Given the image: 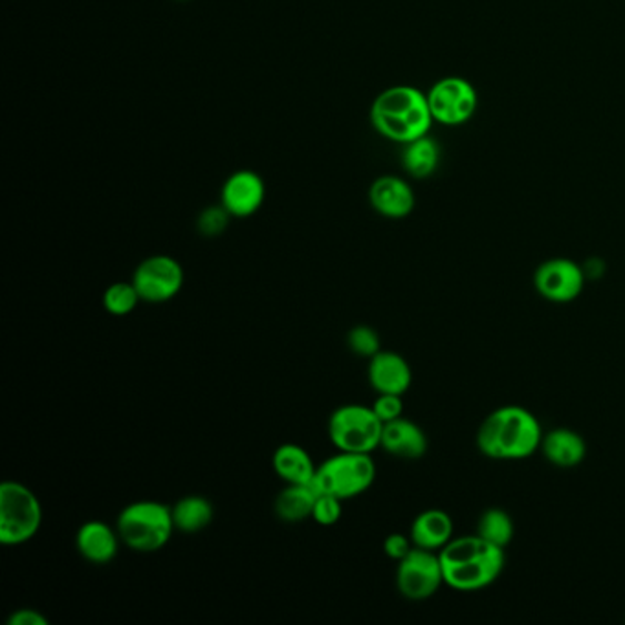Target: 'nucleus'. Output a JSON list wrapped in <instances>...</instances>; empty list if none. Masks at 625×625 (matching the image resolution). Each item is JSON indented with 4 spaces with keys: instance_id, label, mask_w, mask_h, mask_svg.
I'll return each mask as SVG.
<instances>
[{
    "instance_id": "nucleus-12",
    "label": "nucleus",
    "mask_w": 625,
    "mask_h": 625,
    "mask_svg": "<svg viewBox=\"0 0 625 625\" xmlns=\"http://www.w3.org/2000/svg\"><path fill=\"white\" fill-rule=\"evenodd\" d=\"M264 199H266V184L263 177L250 169L235 171L222 185L221 204L235 219L255 215L263 208Z\"/></svg>"
},
{
    "instance_id": "nucleus-22",
    "label": "nucleus",
    "mask_w": 625,
    "mask_h": 625,
    "mask_svg": "<svg viewBox=\"0 0 625 625\" xmlns=\"http://www.w3.org/2000/svg\"><path fill=\"white\" fill-rule=\"evenodd\" d=\"M174 528L184 534H196L211 525L215 510L202 495H185L171 506Z\"/></svg>"
},
{
    "instance_id": "nucleus-8",
    "label": "nucleus",
    "mask_w": 625,
    "mask_h": 625,
    "mask_svg": "<svg viewBox=\"0 0 625 625\" xmlns=\"http://www.w3.org/2000/svg\"><path fill=\"white\" fill-rule=\"evenodd\" d=\"M426 95L431 117L441 125H464L477 112V90L468 79L458 75L438 79Z\"/></svg>"
},
{
    "instance_id": "nucleus-6",
    "label": "nucleus",
    "mask_w": 625,
    "mask_h": 625,
    "mask_svg": "<svg viewBox=\"0 0 625 625\" xmlns=\"http://www.w3.org/2000/svg\"><path fill=\"white\" fill-rule=\"evenodd\" d=\"M376 478V464L371 453L337 452L317 466L314 486L317 494L337 500H354L365 494Z\"/></svg>"
},
{
    "instance_id": "nucleus-2",
    "label": "nucleus",
    "mask_w": 625,
    "mask_h": 625,
    "mask_svg": "<svg viewBox=\"0 0 625 625\" xmlns=\"http://www.w3.org/2000/svg\"><path fill=\"white\" fill-rule=\"evenodd\" d=\"M444 584L455 591L473 593L490 587L505 571V548L495 547L478 534L453 537L438 551Z\"/></svg>"
},
{
    "instance_id": "nucleus-5",
    "label": "nucleus",
    "mask_w": 625,
    "mask_h": 625,
    "mask_svg": "<svg viewBox=\"0 0 625 625\" xmlns=\"http://www.w3.org/2000/svg\"><path fill=\"white\" fill-rule=\"evenodd\" d=\"M42 525V505L32 488L19 481L0 484V543L21 547L38 536Z\"/></svg>"
},
{
    "instance_id": "nucleus-17",
    "label": "nucleus",
    "mask_w": 625,
    "mask_h": 625,
    "mask_svg": "<svg viewBox=\"0 0 625 625\" xmlns=\"http://www.w3.org/2000/svg\"><path fill=\"white\" fill-rule=\"evenodd\" d=\"M543 455L548 463L557 468H576L584 463L587 455V444L584 436L578 431L568 427H556V430L543 433L542 446Z\"/></svg>"
},
{
    "instance_id": "nucleus-13",
    "label": "nucleus",
    "mask_w": 625,
    "mask_h": 625,
    "mask_svg": "<svg viewBox=\"0 0 625 625\" xmlns=\"http://www.w3.org/2000/svg\"><path fill=\"white\" fill-rule=\"evenodd\" d=\"M369 202L379 215L399 221L410 216L415 210V191L404 179L394 174H384L371 184Z\"/></svg>"
},
{
    "instance_id": "nucleus-9",
    "label": "nucleus",
    "mask_w": 625,
    "mask_h": 625,
    "mask_svg": "<svg viewBox=\"0 0 625 625\" xmlns=\"http://www.w3.org/2000/svg\"><path fill=\"white\" fill-rule=\"evenodd\" d=\"M444 584L438 552L413 547V551L400 560L396 567V587L405 599L424 602L435 596Z\"/></svg>"
},
{
    "instance_id": "nucleus-15",
    "label": "nucleus",
    "mask_w": 625,
    "mask_h": 625,
    "mask_svg": "<svg viewBox=\"0 0 625 625\" xmlns=\"http://www.w3.org/2000/svg\"><path fill=\"white\" fill-rule=\"evenodd\" d=\"M121 537L118 528L107 525L105 521L90 520L79 526L75 534V548L84 562L107 565L117 560Z\"/></svg>"
},
{
    "instance_id": "nucleus-14",
    "label": "nucleus",
    "mask_w": 625,
    "mask_h": 625,
    "mask_svg": "<svg viewBox=\"0 0 625 625\" xmlns=\"http://www.w3.org/2000/svg\"><path fill=\"white\" fill-rule=\"evenodd\" d=\"M369 384L376 393L402 394L404 396L413 384V371L402 354L380 351L369 360Z\"/></svg>"
},
{
    "instance_id": "nucleus-7",
    "label": "nucleus",
    "mask_w": 625,
    "mask_h": 625,
    "mask_svg": "<svg viewBox=\"0 0 625 625\" xmlns=\"http://www.w3.org/2000/svg\"><path fill=\"white\" fill-rule=\"evenodd\" d=\"M384 422L373 407L363 404H345L329 419V438L337 452L371 453L382 444Z\"/></svg>"
},
{
    "instance_id": "nucleus-4",
    "label": "nucleus",
    "mask_w": 625,
    "mask_h": 625,
    "mask_svg": "<svg viewBox=\"0 0 625 625\" xmlns=\"http://www.w3.org/2000/svg\"><path fill=\"white\" fill-rule=\"evenodd\" d=\"M117 528L121 543L140 554L162 551L177 531L171 506L148 500L123 506L118 515Z\"/></svg>"
},
{
    "instance_id": "nucleus-30",
    "label": "nucleus",
    "mask_w": 625,
    "mask_h": 625,
    "mask_svg": "<svg viewBox=\"0 0 625 625\" xmlns=\"http://www.w3.org/2000/svg\"><path fill=\"white\" fill-rule=\"evenodd\" d=\"M47 616L42 615L41 611L38 609H16L11 613L10 618H8V625H48Z\"/></svg>"
},
{
    "instance_id": "nucleus-19",
    "label": "nucleus",
    "mask_w": 625,
    "mask_h": 625,
    "mask_svg": "<svg viewBox=\"0 0 625 625\" xmlns=\"http://www.w3.org/2000/svg\"><path fill=\"white\" fill-rule=\"evenodd\" d=\"M272 468L279 478L286 484H312L314 483L317 464L314 463L311 453L300 444H281L272 457Z\"/></svg>"
},
{
    "instance_id": "nucleus-16",
    "label": "nucleus",
    "mask_w": 625,
    "mask_h": 625,
    "mask_svg": "<svg viewBox=\"0 0 625 625\" xmlns=\"http://www.w3.org/2000/svg\"><path fill=\"white\" fill-rule=\"evenodd\" d=\"M380 447L393 457L415 461L426 455L427 436L419 424L400 416L396 421L384 424Z\"/></svg>"
},
{
    "instance_id": "nucleus-27",
    "label": "nucleus",
    "mask_w": 625,
    "mask_h": 625,
    "mask_svg": "<svg viewBox=\"0 0 625 625\" xmlns=\"http://www.w3.org/2000/svg\"><path fill=\"white\" fill-rule=\"evenodd\" d=\"M342 505L343 501L337 500L334 495L317 494L311 520H314L321 526H334L342 520Z\"/></svg>"
},
{
    "instance_id": "nucleus-28",
    "label": "nucleus",
    "mask_w": 625,
    "mask_h": 625,
    "mask_svg": "<svg viewBox=\"0 0 625 625\" xmlns=\"http://www.w3.org/2000/svg\"><path fill=\"white\" fill-rule=\"evenodd\" d=\"M371 407H373L374 413L384 424L404 416L402 394L380 393Z\"/></svg>"
},
{
    "instance_id": "nucleus-26",
    "label": "nucleus",
    "mask_w": 625,
    "mask_h": 625,
    "mask_svg": "<svg viewBox=\"0 0 625 625\" xmlns=\"http://www.w3.org/2000/svg\"><path fill=\"white\" fill-rule=\"evenodd\" d=\"M230 219H233V216L228 213L224 205H210L200 213L196 228H199L200 235L219 236L226 232Z\"/></svg>"
},
{
    "instance_id": "nucleus-31",
    "label": "nucleus",
    "mask_w": 625,
    "mask_h": 625,
    "mask_svg": "<svg viewBox=\"0 0 625 625\" xmlns=\"http://www.w3.org/2000/svg\"><path fill=\"white\" fill-rule=\"evenodd\" d=\"M179 2H188V0H179Z\"/></svg>"
},
{
    "instance_id": "nucleus-18",
    "label": "nucleus",
    "mask_w": 625,
    "mask_h": 625,
    "mask_svg": "<svg viewBox=\"0 0 625 625\" xmlns=\"http://www.w3.org/2000/svg\"><path fill=\"white\" fill-rule=\"evenodd\" d=\"M410 537L415 547L442 551L453 540L452 515L441 508L424 510L411 523Z\"/></svg>"
},
{
    "instance_id": "nucleus-23",
    "label": "nucleus",
    "mask_w": 625,
    "mask_h": 625,
    "mask_svg": "<svg viewBox=\"0 0 625 625\" xmlns=\"http://www.w3.org/2000/svg\"><path fill=\"white\" fill-rule=\"evenodd\" d=\"M478 536L492 543L495 547H508L512 540H514L515 528L514 521L510 517L508 512L503 508H488L484 510L477 521Z\"/></svg>"
},
{
    "instance_id": "nucleus-11",
    "label": "nucleus",
    "mask_w": 625,
    "mask_h": 625,
    "mask_svg": "<svg viewBox=\"0 0 625 625\" xmlns=\"http://www.w3.org/2000/svg\"><path fill=\"white\" fill-rule=\"evenodd\" d=\"M585 274L571 259H548L534 272V289L551 303H571L584 292Z\"/></svg>"
},
{
    "instance_id": "nucleus-3",
    "label": "nucleus",
    "mask_w": 625,
    "mask_h": 625,
    "mask_svg": "<svg viewBox=\"0 0 625 625\" xmlns=\"http://www.w3.org/2000/svg\"><path fill=\"white\" fill-rule=\"evenodd\" d=\"M371 123L391 142L410 143L426 137L433 125L427 95L411 84L390 87L373 101Z\"/></svg>"
},
{
    "instance_id": "nucleus-1",
    "label": "nucleus",
    "mask_w": 625,
    "mask_h": 625,
    "mask_svg": "<svg viewBox=\"0 0 625 625\" xmlns=\"http://www.w3.org/2000/svg\"><path fill=\"white\" fill-rule=\"evenodd\" d=\"M543 427L537 416L521 405L492 411L477 431L478 452L494 461H523L540 450Z\"/></svg>"
},
{
    "instance_id": "nucleus-20",
    "label": "nucleus",
    "mask_w": 625,
    "mask_h": 625,
    "mask_svg": "<svg viewBox=\"0 0 625 625\" xmlns=\"http://www.w3.org/2000/svg\"><path fill=\"white\" fill-rule=\"evenodd\" d=\"M317 492L312 484H286L278 497L274 510L284 523H301L312 517Z\"/></svg>"
},
{
    "instance_id": "nucleus-10",
    "label": "nucleus",
    "mask_w": 625,
    "mask_h": 625,
    "mask_svg": "<svg viewBox=\"0 0 625 625\" xmlns=\"http://www.w3.org/2000/svg\"><path fill=\"white\" fill-rule=\"evenodd\" d=\"M131 281L142 301L160 305L180 294L184 286V269L171 255H151L138 264Z\"/></svg>"
},
{
    "instance_id": "nucleus-25",
    "label": "nucleus",
    "mask_w": 625,
    "mask_h": 625,
    "mask_svg": "<svg viewBox=\"0 0 625 625\" xmlns=\"http://www.w3.org/2000/svg\"><path fill=\"white\" fill-rule=\"evenodd\" d=\"M347 347L360 357H371L382 351V340L379 332L373 326L356 325L352 326L347 334Z\"/></svg>"
},
{
    "instance_id": "nucleus-21",
    "label": "nucleus",
    "mask_w": 625,
    "mask_h": 625,
    "mask_svg": "<svg viewBox=\"0 0 625 625\" xmlns=\"http://www.w3.org/2000/svg\"><path fill=\"white\" fill-rule=\"evenodd\" d=\"M441 163V148L433 138H416L413 142L404 143L402 165L405 173L416 180L430 179Z\"/></svg>"
},
{
    "instance_id": "nucleus-29",
    "label": "nucleus",
    "mask_w": 625,
    "mask_h": 625,
    "mask_svg": "<svg viewBox=\"0 0 625 625\" xmlns=\"http://www.w3.org/2000/svg\"><path fill=\"white\" fill-rule=\"evenodd\" d=\"M413 542H411L410 536H404V534H399V532H394V534H390V536L385 537L384 542V552L387 554V557L394 560V562L399 563L400 560H404L411 551H413Z\"/></svg>"
},
{
    "instance_id": "nucleus-24",
    "label": "nucleus",
    "mask_w": 625,
    "mask_h": 625,
    "mask_svg": "<svg viewBox=\"0 0 625 625\" xmlns=\"http://www.w3.org/2000/svg\"><path fill=\"white\" fill-rule=\"evenodd\" d=\"M140 301H142V298L138 294L137 286L132 284V281H129V283L127 281L112 283L103 294L105 311L111 315H117V317H123V315L137 311Z\"/></svg>"
}]
</instances>
